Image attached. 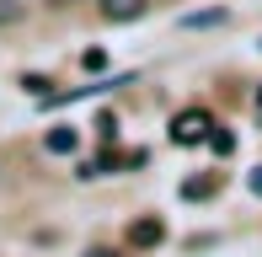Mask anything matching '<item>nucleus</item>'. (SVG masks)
I'll list each match as a JSON object with an SVG mask.
<instances>
[{"instance_id":"obj_2","label":"nucleus","mask_w":262,"mask_h":257,"mask_svg":"<svg viewBox=\"0 0 262 257\" xmlns=\"http://www.w3.org/2000/svg\"><path fill=\"white\" fill-rule=\"evenodd\" d=\"M161 241H166V225L156 215H139L134 225H128V247H161Z\"/></svg>"},{"instance_id":"obj_4","label":"nucleus","mask_w":262,"mask_h":257,"mask_svg":"<svg viewBox=\"0 0 262 257\" xmlns=\"http://www.w3.org/2000/svg\"><path fill=\"white\" fill-rule=\"evenodd\" d=\"M43 145H49L54 156H75V145H80V134H75V128H49V134H43Z\"/></svg>"},{"instance_id":"obj_5","label":"nucleus","mask_w":262,"mask_h":257,"mask_svg":"<svg viewBox=\"0 0 262 257\" xmlns=\"http://www.w3.org/2000/svg\"><path fill=\"white\" fill-rule=\"evenodd\" d=\"M214 188H220V177H187L182 182V198H209Z\"/></svg>"},{"instance_id":"obj_3","label":"nucleus","mask_w":262,"mask_h":257,"mask_svg":"<svg viewBox=\"0 0 262 257\" xmlns=\"http://www.w3.org/2000/svg\"><path fill=\"white\" fill-rule=\"evenodd\" d=\"M145 6L150 0H102V16L107 22H134V16H145Z\"/></svg>"},{"instance_id":"obj_7","label":"nucleus","mask_w":262,"mask_h":257,"mask_svg":"<svg viewBox=\"0 0 262 257\" xmlns=\"http://www.w3.org/2000/svg\"><path fill=\"white\" fill-rule=\"evenodd\" d=\"M209 145H214V156H230V150H235V134H225V128H214V134H209Z\"/></svg>"},{"instance_id":"obj_1","label":"nucleus","mask_w":262,"mask_h":257,"mask_svg":"<svg viewBox=\"0 0 262 257\" xmlns=\"http://www.w3.org/2000/svg\"><path fill=\"white\" fill-rule=\"evenodd\" d=\"M209 128H214V118H209L204 108H187V113L171 118V139H177V145H204Z\"/></svg>"},{"instance_id":"obj_11","label":"nucleus","mask_w":262,"mask_h":257,"mask_svg":"<svg viewBox=\"0 0 262 257\" xmlns=\"http://www.w3.org/2000/svg\"><path fill=\"white\" fill-rule=\"evenodd\" d=\"M86 257H107V252H102V247H97V252H86Z\"/></svg>"},{"instance_id":"obj_9","label":"nucleus","mask_w":262,"mask_h":257,"mask_svg":"<svg viewBox=\"0 0 262 257\" xmlns=\"http://www.w3.org/2000/svg\"><path fill=\"white\" fill-rule=\"evenodd\" d=\"M246 188H252V193H257V198H262V166H257V172H252V177H246Z\"/></svg>"},{"instance_id":"obj_10","label":"nucleus","mask_w":262,"mask_h":257,"mask_svg":"<svg viewBox=\"0 0 262 257\" xmlns=\"http://www.w3.org/2000/svg\"><path fill=\"white\" fill-rule=\"evenodd\" d=\"M257 113H262V86H257Z\"/></svg>"},{"instance_id":"obj_8","label":"nucleus","mask_w":262,"mask_h":257,"mask_svg":"<svg viewBox=\"0 0 262 257\" xmlns=\"http://www.w3.org/2000/svg\"><path fill=\"white\" fill-rule=\"evenodd\" d=\"M80 65H86V70H102L107 54H102V49H86V54H80Z\"/></svg>"},{"instance_id":"obj_6","label":"nucleus","mask_w":262,"mask_h":257,"mask_svg":"<svg viewBox=\"0 0 262 257\" xmlns=\"http://www.w3.org/2000/svg\"><path fill=\"white\" fill-rule=\"evenodd\" d=\"M225 11H193V16H182V27H220Z\"/></svg>"},{"instance_id":"obj_12","label":"nucleus","mask_w":262,"mask_h":257,"mask_svg":"<svg viewBox=\"0 0 262 257\" xmlns=\"http://www.w3.org/2000/svg\"><path fill=\"white\" fill-rule=\"evenodd\" d=\"M0 27H6V22H0Z\"/></svg>"}]
</instances>
